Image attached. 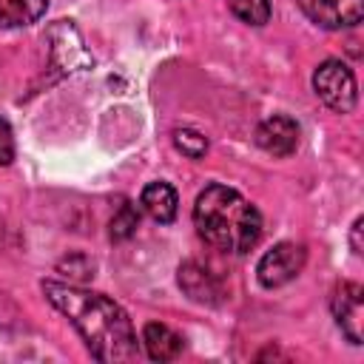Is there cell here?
<instances>
[{"mask_svg": "<svg viewBox=\"0 0 364 364\" xmlns=\"http://www.w3.org/2000/svg\"><path fill=\"white\" fill-rule=\"evenodd\" d=\"M43 293L77 327V333L82 336L85 347L97 361L117 364L134 361L139 355V344L128 313L108 296L63 282H43Z\"/></svg>", "mask_w": 364, "mask_h": 364, "instance_id": "cell-1", "label": "cell"}, {"mask_svg": "<svg viewBox=\"0 0 364 364\" xmlns=\"http://www.w3.org/2000/svg\"><path fill=\"white\" fill-rule=\"evenodd\" d=\"M193 225L210 247L236 256L256 247L262 236V213L228 185H208L196 196Z\"/></svg>", "mask_w": 364, "mask_h": 364, "instance_id": "cell-2", "label": "cell"}, {"mask_svg": "<svg viewBox=\"0 0 364 364\" xmlns=\"http://www.w3.org/2000/svg\"><path fill=\"white\" fill-rule=\"evenodd\" d=\"M313 88L316 97L338 114H350L355 108V77L341 60H324L313 74Z\"/></svg>", "mask_w": 364, "mask_h": 364, "instance_id": "cell-3", "label": "cell"}, {"mask_svg": "<svg viewBox=\"0 0 364 364\" xmlns=\"http://www.w3.org/2000/svg\"><path fill=\"white\" fill-rule=\"evenodd\" d=\"M307 262V250L296 242H279L273 245L262 259H259V267H256V276L262 282V287H282L287 284L290 279H296L301 273Z\"/></svg>", "mask_w": 364, "mask_h": 364, "instance_id": "cell-4", "label": "cell"}, {"mask_svg": "<svg viewBox=\"0 0 364 364\" xmlns=\"http://www.w3.org/2000/svg\"><path fill=\"white\" fill-rule=\"evenodd\" d=\"M330 310L336 316V324L347 336L350 344H361L364 338V290L355 282H344L330 296Z\"/></svg>", "mask_w": 364, "mask_h": 364, "instance_id": "cell-5", "label": "cell"}, {"mask_svg": "<svg viewBox=\"0 0 364 364\" xmlns=\"http://www.w3.org/2000/svg\"><path fill=\"white\" fill-rule=\"evenodd\" d=\"M299 6L321 28H350L364 17V0H299Z\"/></svg>", "mask_w": 364, "mask_h": 364, "instance_id": "cell-6", "label": "cell"}, {"mask_svg": "<svg viewBox=\"0 0 364 364\" xmlns=\"http://www.w3.org/2000/svg\"><path fill=\"white\" fill-rule=\"evenodd\" d=\"M256 142L262 151H267L273 156H290L299 148V122L284 114H273L259 122Z\"/></svg>", "mask_w": 364, "mask_h": 364, "instance_id": "cell-7", "label": "cell"}, {"mask_svg": "<svg viewBox=\"0 0 364 364\" xmlns=\"http://www.w3.org/2000/svg\"><path fill=\"white\" fill-rule=\"evenodd\" d=\"M179 287H182L193 301H202V304H216L219 296H222L219 279H216L208 267H202V264H196V262H185V264L179 267Z\"/></svg>", "mask_w": 364, "mask_h": 364, "instance_id": "cell-8", "label": "cell"}, {"mask_svg": "<svg viewBox=\"0 0 364 364\" xmlns=\"http://www.w3.org/2000/svg\"><path fill=\"white\" fill-rule=\"evenodd\" d=\"M139 205L142 210L156 219V222H173L176 219V208H179V196L176 191L168 185V182H151L142 188V196H139Z\"/></svg>", "mask_w": 364, "mask_h": 364, "instance_id": "cell-9", "label": "cell"}, {"mask_svg": "<svg viewBox=\"0 0 364 364\" xmlns=\"http://www.w3.org/2000/svg\"><path fill=\"white\" fill-rule=\"evenodd\" d=\"M142 344H145V353H148L151 361H171L182 353V338L168 324H159V321L145 324Z\"/></svg>", "mask_w": 364, "mask_h": 364, "instance_id": "cell-10", "label": "cell"}, {"mask_svg": "<svg viewBox=\"0 0 364 364\" xmlns=\"http://www.w3.org/2000/svg\"><path fill=\"white\" fill-rule=\"evenodd\" d=\"M48 0H0V26L20 28L31 26L46 14Z\"/></svg>", "mask_w": 364, "mask_h": 364, "instance_id": "cell-11", "label": "cell"}, {"mask_svg": "<svg viewBox=\"0 0 364 364\" xmlns=\"http://www.w3.org/2000/svg\"><path fill=\"white\" fill-rule=\"evenodd\" d=\"M228 6L247 26H264L270 20V0H228Z\"/></svg>", "mask_w": 364, "mask_h": 364, "instance_id": "cell-12", "label": "cell"}, {"mask_svg": "<svg viewBox=\"0 0 364 364\" xmlns=\"http://www.w3.org/2000/svg\"><path fill=\"white\" fill-rule=\"evenodd\" d=\"M136 225H139V213H136V208H134L131 202H122V205L117 208L114 219H111V239H114V242H122V239L134 236Z\"/></svg>", "mask_w": 364, "mask_h": 364, "instance_id": "cell-13", "label": "cell"}, {"mask_svg": "<svg viewBox=\"0 0 364 364\" xmlns=\"http://www.w3.org/2000/svg\"><path fill=\"white\" fill-rule=\"evenodd\" d=\"M173 145H176L185 156H191V159H199V156H205V151H208V139H205L199 131H193V128H179V131H173Z\"/></svg>", "mask_w": 364, "mask_h": 364, "instance_id": "cell-14", "label": "cell"}, {"mask_svg": "<svg viewBox=\"0 0 364 364\" xmlns=\"http://www.w3.org/2000/svg\"><path fill=\"white\" fill-rule=\"evenodd\" d=\"M14 159V134L6 119H0V165H9Z\"/></svg>", "mask_w": 364, "mask_h": 364, "instance_id": "cell-15", "label": "cell"}, {"mask_svg": "<svg viewBox=\"0 0 364 364\" xmlns=\"http://www.w3.org/2000/svg\"><path fill=\"white\" fill-rule=\"evenodd\" d=\"M361 225H364V219L358 216V219L353 222V230H350V245H353V253H355V256H361V250H364V247H361Z\"/></svg>", "mask_w": 364, "mask_h": 364, "instance_id": "cell-16", "label": "cell"}]
</instances>
